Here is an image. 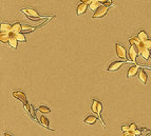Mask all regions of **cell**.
Listing matches in <instances>:
<instances>
[{
	"label": "cell",
	"instance_id": "obj_5",
	"mask_svg": "<svg viewBox=\"0 0 151 136\" xmlns=\"http://www.w3.org/2000/svg\"><path fill=\"white\" fill-rule=\"evenodd\" d=\"M108 10L109 7H105V5H100L95 13L93 14L92 18L93 19H96V18H102V17H105L106 15H107V13H108Z\"/></svg>",
	"mask_w": 151,
	"mask_h": 136
},
{
	"label": "cell",
	"instance_id": "obj_3",
	"mask_svg": "<svg viewBox=\"0 0 151 136\" xmlns=\"http://www.w3.org/2000/svg\"><path fill=\"white\" fill-rule=\"evenodd\" d=\"M20 12L26 14V17H28L30 20H32V21H37V20H41L42 18H46V17L43 16H40L39 14H38V12L35 11L34 9H21Z\"/></svg>",
	"mask_w": 151,
	"mask_h": 136
},
{
	"label": "cell",
	"instance_id": "obj_15",
	"mask_svg": "<svg viewBox=\"0 0 151 136\" xmlns=\"http://www.w3.org/2000/svg\"><path fill=\"white\" fill-rule=\"evenodd\" d=\"M96 121H97V117L94 116V115H89L84 120V123H87V125H94V123H96Z\"/></svg>",
	"mask_w": 151,
	"mask_h": 136
},
{
	"label": "cell",
	"instance_id": "obj_10",
	"mask_svg": "<svg viewBox=\"0 0 151 136\" xmlns=\"http://www.w3.org/2000/svg\"><path fill=\"white\" fill-rule=\"evenodd\" d=\"M138 70H141V69H140V65H133L131 68H129L128 73H127V77L131 78L133 77V76H135V75L138 74Z\"/></svg>",
	"mask_w": 151,
	"mask_h": 136
},
{
	"label": "cell",
	"instance_id": "obj_9",
	"mask_svg": "<svg viewBox=\"0 0 151 136\" xmlns=\"http://www.w3.org/2000/svg\"><path fill=\"white\" fill-rule=\"evenodd\" d=\"M9 44H10L11 48L14 50H16L17 46H18V40H17V38H16V35L13 34V33H11L10 34V41H9Z\"/></svg>",
	"mask_w": 151,
	"mask_h": 136
},
{
	"label": "cell",
	"instance_id": "obj_18",
	"mask_svg": "<svg viewBox=\"0 0 151 136\" xmlns=\"http://www.w3.org/2000/svg\"><path fill=\"white\" fill-rule=\"evenodd\" d=\"M138 39L141 40L142 42H145L146 40H148V35H147V33L145 32V31H140V33L138 34Z\"/></svg>",
	"mask_w": 151,
	"mask_h": 136
},
{
	"label": "cell",
	"instance_id": "obj_21",
	"mask_svg": "<svg viewBox=\"0 0 151 136\" xmlns=\"http://www.w3.org/2000/svg\"><path fill=\"white\" fill-rule=\"evenodd\" d=\"M38 111H39L40 113H43V114L51 113V110H50L48 107H46V106H40V107H38Z\"/></svg>",
	"mask_w": 151,
	"mask_h": 136
},
{
	"label": "cell",
	"instance_id": "obj_14",
	"mask_svg": "<svg viewBox=\"0 0 151 136\" xmlns=\"http://www.w3.org/2000/svg\"><path fill=\"white\" fill-rule=\"evenodd\" d=\"M21 31H22V26L19 22H15L14 24H12V33L13 34L17 35V34L21 33Z\"/></svg>",
	"mask_w": 151,
	"mask_h": 136
},
{
	"label": "cell",
	"instance_id": "obj_22",
	"mask_svg": "<svg viewBox=\"0 0 151 136\" xmlns=\"http://www.w3.org/2000/svg\"><path fill=\"white\" fill-rule=\"evenodd\" d=\"M16 38L18 41H21V42H26V38L24 37V34L23 33H19L16 35Z\"/></svg>",
	"mask_w": 151,
	"mask_h": 136
},
{
	"label": "cell",
	"instance_id": "obj_1",
	"mask_svg": "<svg viewBox=\"0 0 151 136\" xmlns=\"http://www.w3.org/2000/svg\"><path fill=\"white\" fill-rule=\"evenodd\" d=\"M130 45H135L136 46V49L138 51V54L145 59V60H148V59L150 58L151 55H150V51L145 46L144 42H142L140 39H138V36H134V37H132L130 40Z\"/></svg>",
	"mask_w": 151,
	"mask_h": 136
},
{
	"label": "cell",
	"instance_id": "obj_24",
	"mask_svg": "<svg viewBox=\"0 0 151 136\" xmlns=\"http://www.w3.org/2000/svg\"><path fill=\"white\" fill-rule=\"evenodd\" d=\"M145 46L147 48L149 51H151V39H148V40H146V41L144 42Z\"/></svg>",
	"mask_w": 151,
	"mask_h": 136
},
{
	"label": "cell",
	"instance_id": "obj_16",
	"mask_svg": "<svg viewBox=\"0 0 151 136\" xmlns=\"http://www.w3.org/2000/svg\"><path fill=\"white\" fill-rule=\"evenodd\" d=\"M39 123H40V125H42L44 128H47V129H49V130H54V129H51L49 127V125H50V121H49V119L47 118V117H44V116H41L39 118Z\"/></svg>",
	"mask_w": 151,
	"mask_h": 136
},
{
	"label": "cell",
	"instance_id": "obj_28",
	"mask_svg": "<svg viewBox=\"0 0 151 136\" xmlns=\"http://www.w3.org/2000/svg\"><path fill=\"white\" fill-rule=\"evenodd\" d=\"M3 135L4 136H13V135H11V134H9V133H4Z\"/></svg>",
	"mask_w": 151,
	"mask_h": 136
},
{
	"label": "cell",
	"instance_id": "obj_27",
	"mask_svg": "<svg viewBox=\"0 0 151 136\" xmlns=\"http://www.w3.org/2000/svg\"><path fill=\"white\" fill-rule=\"evenodd\" d=\"M131 135H133V132H131V131H128V132L123 133V136H131Z\"/></svg>",
	"mask_w": 151,
	"mask_h": 136
},
{
	"label": "cell",
	"instance_id": "obj_4",
	"mask_svg": "<svg viewBox=\"0 0 151 136\" xmlns=\"http://www.w3.org/2000/svg\"><path fill=\"white\" fill-rule=\"evenodd\" d=\"M115 50H116L117 57H119L121 59H124L126 62H130L128 61V53L126 51L125 46H123L121 43H115Z\"/></svg>",
	"mask_w": 151,
	"mask_h": 136
},
{
	"label": "cell",
	"instance_id": "obj_26",
	"mask_svg": "<svg viewBox=\"0 0 151 136\" xmlns=\"http://www.w3.org/2000/svg\"><path fill=\"white\" fill-rule=\"evenodd\" d=\"M122 131L123 132H128V131H130V127L129 126H122Z\"/></svg>",
	"mask_w": 151,
	"mask_h": 136
},
{
	"label": "cell",
	"instance_id": "obj_12",
	"mask_svg": "<svg viewBox=\"0 0 151 136\" xmlns=\"http://www.w3.org/2000/svg\"><path fill=\"white\" fill-rule=\"evenodd\" d=\"M138 79H140V81H141L143 84H146L148 81V74L144 70H142V69L140 70V72H138Z\"/></svg>",
	"mask_w": 151,
	"mask_h": 136
},
{
	"label": "cell",
	"instance_id": "obj_6",
	"mask_svg": "<svg viewBox=\"0 0 151 136\" xmlns=\"http://www.w3.org/2000/svg\"><path fill=\"white\" fill-rule=\"evenodd\" d=\"M138 56V51L135 45H130L128 51V57L130 62H136V58Z\"/></svg>",
	"mask_w": 151,
	"mask_h": 136
},
{
	"label": "cell",
	"instance_id": "obj_19",
	"mask_svg": "<svg viewBox=\"0 0 151 136\" xmlns=\"http://www.w3.org/2000/svg\"><path fill=\"white\" fill-rule=\"evenodd\" d=\"M23 108H24V110H26V112L30 115V117L31 118H33L34 119V116H33V110H32V106H30V104L28 102V104H23Z\"/></svg>",
	"mask_w": 151,
	"mask_h": 136
},
{
	"label": "cell",
	"instance_id": "obj_2",
	"mask_svg": "<svg viewBox=\"0 0 151 136\" xmlns=\"http://www.w3.org/2000/svg\"><path fill=\"white\" fill-rule=\"evenodd\" d=\"M91 110L94 114H96L98 116V119L100 121V123L102 125L104 128H106V123H104L102 117V104L99 100H96V99H93L92 101V106H91Z\"/></svg>",
	"mask_w": 151,
	"mask_h": 136
},
{
	"label": "cell",
	"instance_id": "obj_7",
	"mask_svg": "<svg viewBox=\"0 0 151 136\" xmlns=\"http://www.w3.org/2000/svg\"><path fill=\"white\" fill-rule=\"evenodd\" d=\"M126 63V61H113L110 63V65L108 67V69H107V71L108 72H115L117 71L118 69L121 68L122 65H124Z\"/></svg>",
	"mask_w": 151,
	"mask_h": 136
},
{
	"label": "cell",
	"instance_id": "obj_25",
	"mask_svg": "<svg viewBox=\"0 0 151 136\" xmlns=\"http://www.w3.org/2000/svg\"><path fill=\"white\" fill-rule=\"evenodd\" d=\"M129 127H130V131H131V132H133V133H134L135 131L138 130V126H136L135 123H131V125H130Z\"/></svg>",
	"mask_w": 151,
	"mask_h": 136
},
{
	"label": "cell",
	"instance_id": "obj_11",
	"mask_svg": "<svg viewBox=\"0 0 151 136\" xmlns=\"http://www.w3.org/2000/svg\"><path fill=\"white\" fill-rule=\"evenodd\" d=\"M0 31H1L2 34H10V33H12V24L2 22L1 23V29H0Z\"/></svg>",
	"mask_w": 151,
	"mask_h": 136
},
{
	"label": "cell",
	"instance_id": "obj_13",
	"mask_svg": "<svg viewBox=\"0 0 151 136\" xmlns=\"http://www.w3.org/2000/svg\"><path fill=\"white\" fill-rule=\"evenodd\" d=\"M87 10H88V5H87V4L79 3L78 5H77V9H76V14H77L78 16L84 15V14L87 12Z\"/></svg>",
	"mask_w": 151,
	"mask_h": 136
},
{
	"label": "cell",
	"instance_id": "obj_8",
	"mask_svg": "<svg viewBox=\"0 0 151 136\" xmlns=\"http://www.w3.org/2000/svg\"><path fill=\"white\" fill-rule=\"evenodd\" d=\"M13 96L16 98V99H18V100L21 101L23 104H28V100H26V95L23 93L22 91H14Z\"/></svg>",
	"mask_w": 151,
	"mask_h": 136
},
{
	"label": "cell",
	"instance_id": "obj_29",
	"mask_svg": "<svg viewBox=\"0 0 151 136\" xmlns=\"http://www.w3.org/2000/svg\"><path fill=\"white\" fill-rule=\"evenodd\" d=\"M131 136H135V135H131Z\"/></svg>",
	"mask_w": 151,
	"mask_h": 136
},
{
	"label": "cell",
	"instance_id": "obj_20",
	"mask_svg": "<svg viewBox=\"0 0 151 136\" xmlns=\"http://www.w3.org/2000/svg\"><path fill=\"white\" fill-rule=\"evenodd\" d=\"M10 34H2V33H0V41L2 42V43H9V41H10Z\"/></svg>",
	"mask_w": 151,
	"mask_h": 136
},
{
	"label": "cell",
	"instance_id": "obj_23",
	"mask_svg": "<svg viewBox=\"0 0 151 136\" xmlns=\"http://www.w3.org/2000/svg\"><path fill=\"white\" fill-rule=\"evenodd\" d=\"M99 3L102 4V5H105V7H110L113 5V2L110 1V0H108V1H99Z\"/></svg>",
	"mask_w": 151,
	"mask_h": 136
},
{
	"label": "cell",
	"instance_id": "obj_17",
	"mask_svg": "<svg viewBox=\"0 0 151 136\" xmlns=\"http://www.w3.org/2000/svg\"><path fill=\"white\" fill-rule=\"evenodd\" d=\"M100 7L99 5V1H97V0H93L92 2H91V4L89 5V7H90V10L93 11L94 13H95L96 11H97V9Z\"/></svg>",
	"mask_w": 151,
	"mask_h": 136
}]
</instances>
